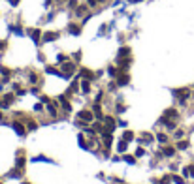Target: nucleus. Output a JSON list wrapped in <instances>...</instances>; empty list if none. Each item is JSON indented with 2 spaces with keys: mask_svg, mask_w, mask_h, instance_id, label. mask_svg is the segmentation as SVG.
<instances>
[{
  "mask_svg": "<svg viewBox=\"0 0 194 184\" xmlns=\"http://www.w3.org/2000/svg\"><path fill=\"white\" fill-rule=\"evenodd\" d=\"M79 119L85 120V122H90L94 116H93V113H90V111H81V113H79Z\"/></svg>",
  "mask_w": 194,
  "mask_h": 184,
  "instance_id": "1",
  "label": "nucleus"
},
{
  "mask_svg": "<svg viewBox=\"0 0 194 184\" xmlns=\"http://www.w3.org/2000/svg\"><path fill=\"white\" fill-rule=\"evenodd\" d=\"M59 34L57 32H45L43 34V42H53V40H57Z\"/></svg>",
  "mask_w": 194,
  "mask_h": 184,
  "instance_id": "2",
  "label": "nucleus"
},
{
  "mask_svg": "<svg viewBox=\"0 0 194 184\" xmlns=\"http://www.w3.org/2000/svg\"><path fill=\"white\" fill-rule=\"evenodd\" d=\"M13 128H15V132H17V134H19V135H23V134H25V130H23V126H21V124H17V122H15V124H13Z\"/></svg>",
  "mask_w": 194,
  "mask_h": 184,
  "instance_id": "3",
  "label": "nucleus"
},
{
  "mask_svg": "<svg viewBox=\"0 0 194 184\" xmlns=\"http://www.w3.org/2000/svg\"><path fill=\"white\" fill-rule=\"evenodd\" d=\"M70 32H72V34H79L81 28L77 27V24H70Z\"/></svg>",
  "mask_w": 194,
  "mask_h": 184,
  "instance_id": "4",
  "label": "nucleus"
},
{
  "mask_svg": "<svg viewBox=\"0 0 194 184\" xmlns=\"http://www.w3.org/2000/svg\"><path fill=\"white\" fill-rule=\"evenodd\" d=\"M30 36H32V38H34V42H40V30H32V32H30Z\"/></svg>",
  "mask_w": 194,
  "mask_h": 184,
  "instance_id": "5",
  "label": "nucleus"
},
{
  "mask_svg": "<svg viewBox=\"0 0 194 184\" xmlns=\"http://www.w3.org/2000/svg\"><path fill=\"white\" fill-rule=\"evenodd\" d=\"M117 149H119V152H125L126 150V141H119V147H117Z\"/></svg>",
  "mask_w": 194,
  "mask_h": 184,
  "instance_id": "6",
  "label": "nucleus"
},
{
  "mask_svg": "<svg viewBox=\"0 0 194 184\" xmlns=\"http://www.w3.org/2000/svg\"><path fill=\"white\" fill-rule=\"evenodd\" d=\"M128 83V75H121L119 77V85H126Z\"/></svg>",
  "mask_w": 194,
  "mask_h": 184,
  "instance_id": "7",
  "label": "nucleus"
},
{
  "mask_svg": "<svg viewBox=\"0 0 194 184\" xmlns=\"http://www.w3.org/2000/svg\"><path fill=\"white\" fill-rule=\"evenodd\" d=\"M19 2V0H12V4H13V6H15V4H17Z\"/></svg>",
  "mask_w": 194,
  "mask_h": 184,
  "instance_id": "8",
  "label": "nucleus"
},
{
  "mask_svg": "<svg viewBox=\"0 0 194 184\" xmlns=\"http://www.w3.org/2000/svg\"><path fill=\"white\" fill-rule=\"evenodd\" d=\"M130 2H140V0H130Z\"/></svg>",
  "mask_w": 194,
  "mask_h": 184,
  "instance_id": "9",
  "label": "nucleus"
},
{
  "mask_svg": "<svg viewBox=\"0 0 194 184\" xmlns=\"http://www.w3.org/2000/svg\"><path fill=\"white\" fill-rule=\"evenodd\" d=\"M98 2H104V0H98Z\"/></svg>",
  "mask_w": 194,
  "mask_h": 184,
  "instance_id": "10",
  "label": "nucleus"
}]
</instances>
